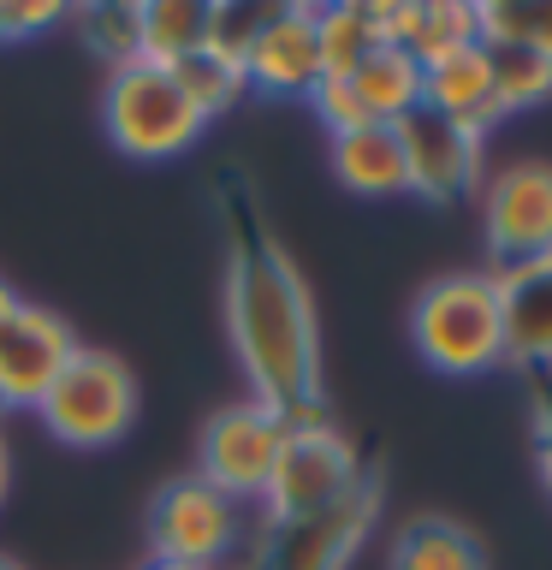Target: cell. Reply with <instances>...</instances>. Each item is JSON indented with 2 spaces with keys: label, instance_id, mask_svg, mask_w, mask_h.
I'll use <instances>...</instances> for the list:
<instances>
[{
  "label": "cell",
  "instance_id": "cell-12",
  "mask_svg": "<svg viewBox=\"0 0 552 570\" xmlns=\"http://www.w3.org/2000/svg\"><path fill=\"white\" fill-rule=\"evenodd\" d=\"M244 78L262 96L309 101V89L327 78L321 71V42H315V7H267L244 48Z\"/></svg>",
  "mask_w": 552,
  "mask_h": 570
},
{
  "label": "cell",
  "instance_id": "cell-11",
  "mask_svg": "<svg viewBox=\"0 0 552 570\" xmlns=\"http://www.w3.org/2000/svg\"><path fill=\"white\" fill-rule=\"evenodd\" d=\"M392 131L404 142V173L422 203H457V196H470L481 185V131L427 114V107H416Z\"/></svg>",
  "mask_w": 552,
  "mask_h": 570
},
{
  "label": "cell",
  "instance_id": "cell-20",
  "mask_svg": "<svg viewBox=\"0 0 552 570\" xmlns=\"http://www.w3.org/2000/svg\"><path fill=\"white\" fill-rule=\"evenodd\" d=\"M315 42H321V71L327 78H351L374 48H392V42H381V24H374V0L315 7Z\"/></svg>",
  "mask_w": 552,
  "mask_h": 570
},
{
  "label": "cell",
  "instance_id": "cell-23",
  "mask_svg": "<svg viewBox=\"0 0 552 570\" xmlns=\"http://www.w3.org/2000/svg\"><path fill=\"white\" fill-rule=\"evenodd\" d=\"M481 42L487 48H529L552 60V0H523V7H475Z\"/></svg>",
  "mask_w": 552,
  "mask_h": 570
},
{
  "label": "cell",
  "instance_id": "cell-16",
  "mask_svg": "<svg viewBox=\"0 0 552 570\" xmlns=\"http://www.w3.org/2000/svg\"><path fill=\"white\" fill-rule=\"evenodd\" d=\"M327 167L351 196H404V142L392 125H356V131L327 137Z\"/></svg>",
  "mask_w": 552,
  "mask_h": 570
},
{
  "label": "cell",
  "instance_id": "cell-3",
  "mask_svg": "<svg viewBox=\"0 0 552 570\" xmlns=\"http://www.w3.org/2000/svg\"><path fill=\"white\" fill-rule=\"evenodd\" d=\"M363 458L356 445L345 440V428L327 416V404H309L297 416H285V445H279V463L262 488V511H267V529H285V523H303V517L338 505L345 493L363 488Z\"/></svg>",
  "mask_w": 552,
  "mask_h": 570
},
{
  "label": "cell",
  "instance_id": "cell-28",
  "mask_svg": "<svg viewBox=\"0 0 552 570\" xmlns=\"http://www.w3.org/2000/svg\"><path fill=\"white\" fill-rule=\"evenodd\" d=\"M7 488H12V445L0 434V499H7Z\"/></svg>",
  "mask_w": 552,
  "mask_h": 570
},
{
  "label": "cell",
  "instance_id": "cell-18",
  "mask_svg": "<svg viewBox=\"0 0 552 570\" xmlns=\"http://www.w3.org/2000/svg\"><path fill=\"white\" fill-rule=\"evenodd\" d=\"M214 36V7L203 0H149L137 7V60L149 66H178Z\"/></svg>",
  "mask_w": 552,
  "mask_h": 570
},
{
  "label": "cell",
  "instance_id": "cell-29",
  "mask_svg": "<svg viewBox=\"0 0 552 570\" xmlns=\"http://www.w3.org/2000/svg\"><path fill=\"white\" fill-rule=\"evenodd\" d=\"M18 303H24V297H18V292H12V285H7V279H0V321H7V315L18 309Z\"/></svg>",
  "mask_w": 552,
  "mask_h": 570
},
{
  "label": "cell",
  "instance_id": "cell-14",
  "mask_svg": "<svg viewBox=\"0 0 552 570\" xmlns=\"http://www.w3.org/2000/svg\"><path fill=\"white\" fill-rule=\"evenodd\" d=\"M499 309H505V363L552 368V256L493 267Z\"/></svg>",
  "mask_w": 552,
  "mask_h": 570
},
{
  "label": "cell",
  "instance_id": "cell-7",
  "mask_svg": "<svg viewBox=\"0 0 552 570\" xmlns=\"http://www.w3.org/2000/svg\"><path fill=\"white\" fill-rule=\"evenodd\" d=\"M279 445H285L279 410H267L262 399H238L208 416L203 445H196V475L244 505V499H262L267 475L279 463Z\"/></svg>",
  "mask_w": 552,
  "mask_h": 570
},
{
  "label": "cell",
  "instance_id": "cell-26",
  "mask_svg": "<svg viewBox=\"0 0 552 570\" xmlns=\"http://www.w3.org/2000/svg\"><path fill=\"white\" fill-rule=\"evenodd\" d=\"M66 7H36V0H0V48L7 42H24V36L36 30H53V24H66Z\"/></svg>",
  "mask_w": 552,
  "mask_h": 570
},
{
  "label": "cell",
  "instance_id": "cell-15",
  "mask_svg": "<svg viewBox=\"0 0 552 570\" xmlns=\"http://www.w3.org/2000/svg\"><path fill=\"white\" fill-rule=\"evenodd\" d=\"M422 107L487 137L493 125H499L493 48H487V42H470V48H452V53H445V60H434V66H422Z\"/></svg>",
  "mask_w": 552,
  "mask_h": 570
},
{
  "label": "cell",
  "instance_id": "cell-24",
  "mask_svg": "<svg viewBox=\"0 0 552 570\" xmlns=\"http://www.w3.org/2000/svg\"><path fill=\"white\" fill-rule=\"evenodd\" d=\"M71 24H78L83 42L107 60V71L137 60V7H78Z\"/></svg>",
  "mask_w": 552,
  "mask_h": 570
},
{
  "label": "cell",
  "instance_id": "cell-4",
  "mask_svg": "<svg viewBox=\"0 0 552 570\" xmlns=\"http://www.w3.org/2000/svg\"><path fill=\"white\" fill-rule=\"evenodd\" d=\"M101 125L114 137V149L131 160H172V155L196 149V137L208 131L203 107L185 96L172 66H149V60L107 71Z\"/></svg>",
  "mask_w": 552,
  "mask_h": 570
},
{
  "label": "cell",
  "instance_id": "cell-2",
  "mask_svg": "<svg viewBox=\"0 0 552 570\" xmlns=\"http://www.w3.org/2000/svg\"><path fill=\"white\" fill-rule=\"evenodd\" d=\"M410 338L434 374H493L505 363V309L499 279L487 267L475 274H440L410 303Z\"/></svg>",
  "mask_w": 552,
  "mask_h": 570
},
{
  "label": "cell",
  "instance_id": "cell-8",
  "mask_svg": "<svg viewBox=\"0 0 552 570\" xmlns=\"http://www.w3.org/2000/svg\"><path fill=\"white\" fill-rule=\"evenodd\" d=\"M481 232L499 267L552 256V167L546 160H511L481 178Z\"/></svg>",
  "mask_w": 552,
  "mask_h": 570
},
{
  "label": "cell",
  "instance_id": "cell-5",
  "mask_svg": "<svg viewBox=\"0 0 552 570\" xmlns=\"http://www.w3.org/2000/svg\"><path fill=\"white\" fill-rule=\"evenodd\" d=\"M137 374L119 363L114 351H89L78 345L71 363L60 368V381L48 386V399L36 404V416L60 445L71 452H101L131 434L137 422Z\"/></svg>",
  "mask_w": 552,
  "mask_h": 570
},
{
  "label": "cell",
  "instance_id": "cell-17",
  "mask_svg": "<svg viewBox=\"0 0 552 570\" xmlns=\"http://www.w3.org/2000/svg\"><path fill=\"white\" fill-rule=\"evenodd\" d=\"M386 570H487V547L452 517H410L386 552Z\"/></svg>",
  "mask_w": 552,
  "mask_h": 570
},
{
  "label": "cell",
  "instance_id": "cell-27",
  "mask_svg": "<svg viewBox=\"0 0 552 570\" xmlns=\"http://www.w3.org/2000/svg\"><path fill=\"white\" fill-rule=\"evenodd\" d=\"M534 463H541V481L552 493V392L534 404Z\"/></svg>",
  "mask_w": 552,
  "mask_h": 570
},
{
  "label": "cell",
  "instance_id": "cell-10",
  "mask_svg": "<svg viewBox=\"0 0 552 570\" xmlns=\"http://www.w3.org/2000/svg\"><path fill=\"white\" fill-rule=\"evenodd\" d=\"M71 351H78V333L66 327V315L18 303L0 321V410H36L71 363Z\"/></svg>",
  "mask_w": 552,
  "mask_h": 570
},
{
  "label": "cell",
  "instance_id": "cell-19",
  "mask_svg": "<svg viewBox=\"0 0 552 570\" xmlns=\"http://www.w3.org/2000/svg\"><path fill=\"white\" fill-rule=\"evenodd\" d=\"M351 89L363 101L368 125H404L422 107V66L404 48H374L363 66L351 71Z\"/></svg>",
  "mask_w": 552,
  "mask_h": 570
},
{
  "label": "cell",
  "instance_id": "cell-6",
  "mask_svg": "<svg viewBox=\"0 0 552 570\" xmlns=\"http://www.w3.org/2000/svg\"><path fill=\"white\" fill-rule=\"evenodd\" d=\"M244 534V511L238 499H226L220 488H208L203 475H178L155 493L149 505V547L155 559H178L196 570H214L231 559Z\"/></svg>",
  "mask_w": 552,
  "mask_h": 570
},
{
  "label": "cell",
  "instance_id": "cell-9",
  "mask_svg": "<svg viewBox=\"0 0 552 570\" xmlns=\"http://www.w3.org/2000/svg\"><path fill=\"white\" fill-rule=\"evenodd\" d=\"M374 511H381V481L363 475V488L345 493L338 505L303 517V523L267 529L256 570H345L356 559V547L368 541Z\"/></svg>",
  "mask_w": 552,
  "mask_h": 570
},
{
  "label": "cell",
  "instance_id": "cell-13",
  "mask_svg": "<svg viewBox=\"0 0 552 570\" xmlns=\"http://www.w3.org/2000/svg\"><path fill=\"white\" fill-rule=\"evenodd\" d=\"M374 24H381V42L404 48L416 66L481 42V12L470 0H374Z\"/></svg>",
  "mask_w": 552,
  "mask_h": 570
},
{
  "label": "cell",
  "instance_id": "cell-1",
  "mask_svg": "<svg viewBox=\"0 0 552 570\" xmlns=\"http://www.w3.org/2000/svg\"><path fill=\"white\" fill-rule=\"evenodd\" d=\"M226 333L249 374V399L279 416L321 404V327L297 262L274 238L249 232L226 262Z\"/></svg>",
  "mask_w": 552,
  "mask_h": 570
},
{
  "label": "cell",
  "instance_id": "cell-25",
  "mask_svg": "<svg viewBox=\"0 0 552 570\" xmlns=\"http://www.w3.org/2000/svg\"><path fill=\"white\" fill-rule=\"evenodd\" d=\"M309 107H315V119L327 125V137L356 131V125H368V114H363V101H356L351 78H321V83L309 89Z\"/></svg>",
  "mask_w": 552,
  "mask_h": 570
},
{
  "label": "cell",
  "instance_id": "cell-22",
  "mask_svg": "<svg viewBox=\"0 0 552 570\" xmlns=\"http://www.w3.org/2000/svg\"><path fill=\"white\" fill-rule=\"evenodd\" d=\"M493 101H499V119L552 101V60L529 48H493Z\"/></svg>",
  "mask_w": 552,
  "mask_h": 570
},
{
  "label": "cell",
  "instance_id": "cell-31",
  "mask_svg": "<svg viewBox=\"0 0 552 570\" xmlns=\"http://www.w3.org/2000/svg\"><path fill=\"white\" fill-rule=\"evenodd\" d=\"M0 570H24V564H18V559H7V552H0Z\"/></svg>",
  "mask_w": 552,
  "mask_h": 570
},
{
  "label": "cell",
  "instance_id": "cell-30",
  "mask_svg": "<svg viewBox=\"0 0 552 570\" xmlns=\"http://www.w3.org/2000/svg\"><path fill=\"white\" fill-rule=\"evenodd\" d=\"M137 570H196V564H178V559H155V552H149V559H142Z\"/></svg>",
  "mask_w": 552,
  "mask_h": 570
},
{
  "label": "cell",
  "instance_id": "cell-21",
  "mask_svg": "<svg viewBox=\"0 0 552 570\" xmlns=\"http://www.w3.org/2000/svg\"><path fill=\"white\" fill-rule=\"evenodd\" d=\"M172 78L185 83V96L203 107V119H220V114H231L244 96H249V78H244V53H231V48H220L208 36V48H196L190 60H178L172 66Z\"/></svg>",
  "mask_w": 552,
  "mask_h": 570
}]
</instances>
